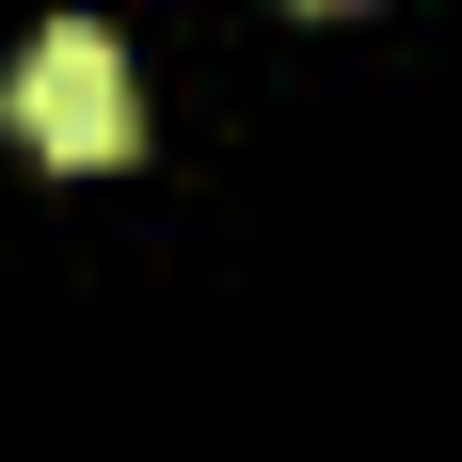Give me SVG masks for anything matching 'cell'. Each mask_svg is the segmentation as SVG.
Here are the masks:
<instances>
[{"label":"cell","instance_id":"1","mask_svg":"<svg viewBox=\"0 0 462 462\" xmlns=\"http://www.w3.org/2000/svg\"><path fill=\"white\" fill-rule=\"evenodd\" d=\"M0 112H16V143H32V160H80V176L143 143V112H128V48L96 32V16H48V32L16 48Z\"/></svg>","mask_w":462,"mask_h":462}]
</instances>
